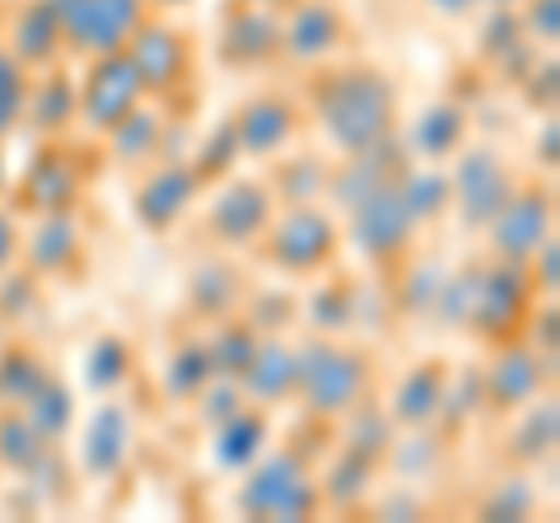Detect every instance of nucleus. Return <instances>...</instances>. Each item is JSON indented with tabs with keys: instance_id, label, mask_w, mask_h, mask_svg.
<instances>
[{
	"instance_id": "nucleus-1",
	"label": "nucleus",
	"mask_w": 560,
	"mask_h": 523,
	"mask_svg": "<svg viewBox=\"0 0 560 523\" xmlns=\"http://www.w3.org/2000/svg\"><path fill=\"white\" fill-rule=\"evenodd\" d=\"M300 103L331 154H360L401 131V84L378 61L308 66Z\"/></svg>"
},
{
	"instance_id": "nucleus-2",
	"label": "nucleus",
	"mask_w": 560,
	"mask_h": 523,
	"mask_svg": "<svg viewBox=\"0 0 560 523\" xmlns=\"http://www.w3.org/2000/svg\"><path fill=\"white\" fill-rule=\"evenodd\" d=\"M300 356V383H294V407L313 421L337 426L350 407H360L378 383V360L370 346L350 337H327V333H304L294 341Z\"/></svg>"
},
{
	"instance_id": "nucleus-3",
	"label": "nucleus",
	"mask_w": 560,
	"mask_h": 523,
	"mask_svg": "<svg viewBox=\"0 0 560 523\" xmlns=\"http://www.w3.org/2000/svg\"><path fill=\"white\" fill-rule=\"evenodd\" d=\"M257 267H267L290 281H313V276L331 271L346 253V230L341 216L327 201H304V206H280L261 239L248 248Z\"/></svg>"
},
{
	"instance_id": "nucleus-4",
	"label": "nucleus",
	"mask_w": 560,
	"mask_h": 523,
	"mask_svg": "<svg viewBox=\"0 0 560 523\" xmlns=\"http://www.w3.org/2000/svg\"><path fill=\"white\" fill-rule=\"evenodd\" d=\"M238 491H234V510L243 519H318L323 514V491H318V463L304 449L280 444L267 449L261 458L238 473Z\"/></svg>"
},
{
	"instance_id": "nucleus-5",
	"label": "nucleus",
	"mask_w": 560,
	"mask_h": 523,
	"mask_svg": "<svg viewBox=\"0 0 560 523\" xmlns=\"http://www.w3.org/2000/svg\"><path fill=\"white\" fill-rule=\"evenodd\" d=\"M276 211H280V201L261 173H230V178H220L215 191H210L197 239L215 253H248Z\"/></svg>"
},
{
	"instance_id": "nucleus-6",
	"label": "nucleus",
	"mask_w": 560,
	"mask_h": 523,
	"mask_svg": "<svg viewBox=\"0 0 560 523\" xmlns=\"http://www.w3.org/2000/svg\"><path fill=\"white\" fill-rule=\"evenodd\" d=\"M514 187H518V168L510 164V154L490 141H467L448 160V191H453L448 216L463 224V234H481L500 206L510 201Z\"/></svg>"
},
{
	"instance_id": "nucleus-7",
	"label": "nucleus",
	"mask_w": 560,
	"mask_h": 523,
	"mask_svg": "<svg viewBox=\"0 0 560 523\" xmlns=\"http://www.w3.org/2000/svg\"><path fill=\"white\" fill-rule=\"evenodd\" d=\"M127 51L140 71V84H145V98L178 113L191 98V90H197V51H201L197 38H191L187 28L160 20V14H150V20L136 28Z\"/></svg>"
},
{
	"instance_id": "nucleus-8",
	"label": "nucleus",
	"mask_w": 560,
	"mask_h": 523,
	"mask_svg": "<svg viewBox=\"0 0 560 523\" xmlns=\"http://www.w3.org/2000/svg\"><path fill=\"white\" fill-rule=\"evenodd\" d=\"M90 183V160L75 150L70 136L61 141H38V150L28 154V164L20 173V183H10V211L20 220L51 216V211H75Z\"/></svg>"
},
{
	"instance_id": "nucleus-9",
	"label": "nucleus",
	"mask_w": 560,
	"mask_h": 523,
	"mask_svg": "<svg viewBox=\"0 0 560 523\" xmlns=\"http://www.w3.org/2000/svg\"><path fill=\"white\" fill-rule=\"evenodd\" d=\"M136 103H145V84H140V71L127 47L90 57L75 71V127L94 136V141H103Z\"/></svg>"
},
{
	"instance_id": "nucleus-10",
	"label": "nucleus",
	"mask_w": 560,
	"mask_h": 523,
	"mask_svg": "<svg viewBox=\"0 0 560 523\" xmlns=\"http://www.w3.org/2000/svg\"><path fill=\"white\" fill-rule=\"evenodd\" d=\"M537 304V290L528 281L523 262H500V257H481V276H477V300H471L467 327L463 333L477 337L486 351L500 341L523 337V323Z\"/></svg>"
},
{
	"instance_id": "nucleus-11",
	"label": "nucleus",
	"mask_w": 560,
	"mask_h": 523,
	"mask_svg": "<svg viewBox=\"0 0 560 523\" xmlns=\"http://www.w3.org/2000/svg\"><path fill=\"white\" fill-rule=\"evenodd\" d=\"M341 230H346L350 248L360 253V262H370L374 271H388V276L416 253V243H420V224L407 211V201H401L397 187L374 191V197H364L360 206H350L341 216Z\"/></svg>"
},
{
	"instance_id": "nucleus-12",
	"label": "nucleus",
	"mask_w": 560,
	"mask_h": 523,
	"mask_svg": "<svg viewBox=\"0 0 560 523\" xmlns=\"http://www.w3.org/2000/svg\"><path fill=\"white\" fill-rule=\"evenodd\" d=\"M486 257L500 262H528L541 243L556 239V187L551 178H518L510 201L495 211V220L481 230Z\"/></svg>"
},
{
	"instance_id": "nucleus-13",
	"label": "nucleus",
	"mask_w": 560,
	"mask_h": 523,
	"mask_svg": "<svg viewBox=\"0 0 560 523\" xmlns=\"http://www.w3.org/2000/svg\"><path fill=\"white\" fill-rule=\"evenodd\" d=\"M551 383H556V360L541 356L523 337L490 346V360L481 364V416L504 421L518 407H528L533 397L551 393Z\"/></svg>"
},
{
	"instance_id": "nucleus-14",
	"label": "nucleus",
	"mask_w": 560,
	"mask_h": 523,
	"mask_svg": "<svg viewBox=\"0 0 560 523\" xmlns=\"http://www.w3.org/2000/svg\"><path fill=\"white\" fill-rule=\"evenodd\" d=\"M66 28V57L90 61L103 51H117L136 38V28L150 20V0H51Z\"/></svg>"
},
{
	"instance_id": "nucleus-15",
	"label": "nucleus",
	"mask_w": 560,
	"mask_h": 523,
	"mask_svg": "<svg viewBox=\"0 0 560 523\" xmlns=\"http://www.w3.org/2000/svg\"><path fill=\"white\" fill-rule=\"evenodd\" d=\"M206 183L197 178V168H191V160H160L150 168H140V178L131 187V216L145 234L154 239H168L178 224L197 211Z\"/></svg>"
},
{
	"instance_id": "nucleus-16",
	"label": "nucleus",
	"mask_w": 560,
	"mask_h": 523,
	"mask_svg": "<svg viewBox=\"0 0 560 523\" xmlns=\"http://www.w3.org/2000/svg\"><path fill=\"white\" fill-rule=\"evenodd\" d=\"M230 121H234L238 154L243 160H261V164L285 154L290 146H300V136L308 131V113L300 94H280V90L243 98L230 113Z\"/></svg>"
},
{
	"instance_id": "nucleus-17",
	"label": "nucleus",
	"mask_w": 560,
	"mask_h": 523,
	"mask_svg": "<svg viewBox=\"0 0 560 523\" xmlns=\"http://www.w3.org/2000/svg\"><path fill=\"white\" fill-rule=\"evenodd\" d=\"M350 14L337 0H294L280 10V51L290 66H323L337 61L350 47Z\"/></svg>"
},
{
	"instance_id": "nucleus-18",
	"label": "nucleus",
	"mask_w": 560,
	"mask_h": 523,
	"mask_svg": "<svg viewBox=\"0 0 560 523\" xmlns=\"http://www.w3.org/2000/svg\"><path fill=\"white\" fill-rule=\"evenodd\" d=\"M84 257H90V239H84V224L75 211L33 216V224L24 230V253H20L24 271H33L38 281H80Z\"/></svg>"
},
{
	"instance_id": "nucleus-19",
	"label": "nucleus",
	"mask_w": 560,
	"mask_h": 523,
	"mask_svg": "<svg viewBox=\"0 0 560 523\" xmlns=\"http://www.w3.org/2000/svg\"><path fill=\"white\" fill-rule=\"evenodd\" d=\"M215 61L224 71H261V66L285 61V51H280V10L230 0L215 33Z\"/></svg>"
},
{
	"instance_id": "nucleus-20",
	"label": "nucleus",
	"mask_w": 560,
	"mask_h": 523,
	"mask_svg": "<svg viewBox=\"0 0 560 523\" xmlns=\"http://www.w3.org/2000/svg\"><path fill=\"white\" fill-rule=\"evenodd\" d=\"M248 271L234 262V253H201L197 262L187 267V281H183V309L197 327H210L220 318L243 309L248 300Z\"/></svg>"
},
{
	"instance_id": "nucleus-21",
	"label": "nucleus",
	"mask_w": 560,
	"mask_h": 523,
	"mask_svg": "<svg viewBox=\"0 0 560 523\" xmlns=\"http://www.w3.org/2000/svg\"><path fill=\"white\" fill-rule=\"evenodd\" d=\"M136 453V416L131 407L121 403V397H103V403L94 407V416L84 421L80 430V473L90 481H113L127 473Z\"/></svg>"
},
{
	"instance_id": "nucleus-22",
	"label": "nucleus",
	"mask_w": 560,
	"mask_h": 523,
	"mask_svg": "<svg viewBox=\"0 0 560 523\" xmlns=\"http://www.w3.org/2000/svg\"><path fill=\"white\" fill-rule=\"evenodd\" d=\"M168 141H173V108L164 103H136V108L117 121V127L103 136V150H108V160L127 173H140L160 160H178V154H168Z\"/></svg>"
},
{
	"instance_id": "nucleus-23",
	"label": "nucleus",
	"mask_w": 560,
	"mask_h": 523,
	"mask_svg": "<svg viewBox=\"0 0 560 523\" xmlns=\"http://www.w3.org/2000/svg\"><path fill=\"white\" fill-rule=\"evenodd\" d=\"M0 43H5L28 71L66 61V28H61V14L51 0H20V5L5 14V24H0Z\"/></svg>"
},
{
	"instance_id": "nucleus-24",
	"label": "nucleus",
	"mask_w": 560,
	"mask_h": 523,
	"mask_svg": "<svg viewBox=\"0 0 560 523\" xmlns=\"http://www.w3.org/2000/svg\"><path fill=\"white\" fill-rule=\"evenodd\" d=\"M467 141H471V108L458 98L425 103V108L411 117L407 136H401V146H407L416 164H448Z\"/></svg>"
},
{
	"instance_id": "nucleus-25",
	"label": "nucleus",
	"mask_w": 560,
	"mask_h": 523,
	"mask_svg": "<svg viewBox=\"0 0 560 523\" xmlns=\"http://www.w3.org/2000/svg\"><path fill=\"white\" fill-rule=\"evenodd\" d=\"M448 374L453 364L444 356H420L416 364H407L397 379L393 397L383 407H388L397 434L401 430H430L434 416H440V403H444V388H448Z\"/></svg>"
},
{
	"instance_id": "nucleus-26",
	"label": "nucleus",
	"mask_w": 560,
	"mask_h": 523,
	"mask_svg": "<svg viewBox=\"0 0 560 523\" xmlns=\"http://www.w3.org/2000/svg\"><path fill=\"white\" fill-rule=\"evenodd\" d=\"M20 131H28L33 141H61L75 131V71L66 61L33 71Z\"/></svg>"
},
{
	"instance_id": "nucleus-27",
	"label": "nucleus",
	"mask_w": 560,
	"mask_h": 523,
	"mask_svg": "<svg viewBox=\"0 0 560 523\" xmlns=\"http://www.w3.org/2000/svg\"><path fill=\"white\" fill-rule=\"evenodd\" d=\"M510 421V434H504V449H500V463L514 467V473H533L556 453L560 444V403L556 393H541L533 397L528 407H518Z\"/></svg>"
},
{
	"instance_id": "nucleus-28",
	"label": "nucleus",
	"mask_w": 560,
	"mask_h": 523,
	"mask_svg": "<svg viewBox=\"0 0 560 523\" xmlns=\"http://www.w3.org/2000/svg\"><path fill=\"white\" fill-rule=\"evenodd\" d=\"M243 397L257 407H285L294 403V383H300V356H294V341L285 333H261L257 351L248 360V370H243Z\"/></svg>"
},
{
	"instance_id": "nucleus-29",
	"label": "nucleus",
	"mask_w": 560,
	"mask_h": 523,
	"mask_svg": "<svg viewBox=\"0 0 560 523\" xmlns=\"http://www.w3.org/2000/svg\"><path fill=\"white\" fill-rule=\"evenodd\" d=\"M318 290L300 300V318L308 323V333H327V337H346L355 333V318H360V286L341 262L323 276H313Z\"/></svg>"
},
{
	"instance_id": "nucleus-30",
	"label": "nucleus",
	"mask_w": 560,
	"mask_h": 523,
	"mask_svg": "<svg viewBox=\"0 0 560 523\" xmlns=\"http://www.w3.org/2000/svg\"><path fill=\"white\" fill-rule=\"evenodd\" d=\"M378 473H383V463H374V458H364V453L337 444V449H331V458L318 467L323 510H331V514H350V510H360V504L374 496Z\"/></svg>"
},
{
	"instance_id": "nucleus-31",
	"label": "nucleus",
	"mask_w": 560,
	"mask_h": 523,
	"mask_svg": "<svg viewBox=\"0 0 560 523\" xmlns=\"http://www.w3.org/2000/svg\"><path fill=\"white\" fill-rule=\"evenodd\" d=\"M271 444V411L248 403L243 411H234L224 426L210 430V453H215V463L224 467V473H248V467L267 453Z\"/></svg>"
},
{
	"instance_id": "nucleus-32",
	"label": "nucleus",
	"mask_w": 560,
	"mask_h": 523,
	"mask_svg": "<svg viewBox=\"0 0 560 523\" xmlns=\"http://www.w3.org/2000/svg\"><path fill=\"white\" fill-rule=\"evenodd\" d=\"M267 183L276 191L280 206H304V201H323L327 197V183H331V160L318 150H285L271 160Z\"/></svg>"
},
{
	"instance_id": "nucleus-33",
	"label": "nucleus",
	"mask_w": 560,
	"mask_h": 523,
	"mask_svg": "<svg viewBox=\"0 0 560 523\" xmlns=\"http://www.w3.org/2000/svg\"><path fill=\"white\" fill-rule=\"evenodd\" d=\"M136 374V346L121 333H98L90 346H84L80 360V383L84 393L94 397H117Z\"/></svg>"
},
{
	"instance_id": "nucleus-34",
	"label": "nucleus",
	"mask_w": 560,
	"mask_h": 523,
	"mask_svg": "<svg viewBox=\"0 0 560 523\" xmlns=\"http://www.w3.org/2000/svg\"><path fill=\"white\" fill-rule=\"evenodd\" d=\"M210 379H215V370H210L206 333H183L178 341H173V351L164 356V370H160L164 397L168 403H178V407H187Z\"/></svg>"
},
{
	"instance_id": "nucleus-35",
	"label": "nucleus",
	"mask_w": 560,
	"mask_h": 523,
	"mask_svg": "<svg viewBox=\"0 0 560 523\" xmlns=\"http://www.w3.org/2000/svg\"><path fill=\"white\" fill-rule=\"evenodd\" d=\"M51 360L43 356V346L28 337H10L0 346V407H24L43 388Z\"/></svg>"
},
{
	"instance_id": "nucleus-36",
	"label": "nucleus",
	"mask_w": 560,
	"mask_h": 523,
	"mask_svg": "<svg viewBox=\"0 0 560 523\" xmlns=\"http://www.w3.org/2000/svg\"><path fill=\"white\" fill-rule=\"evenodd\" d=\"M57 453L20 407H0V477H33Z\"/></svg>"
},
{
	"instance_id": "nucleus-37",
	"label": "nucleus",
	"mask_w": 560,
	"mask_h": 523,
	"mask_svg": "<svg viewBox=\"0 0 560 523\" xmlns=\"http://www.w3.org/2000/svg\"><path fill=\"white\" fill-rule=\"evenodd\" d=\"M337 444H346V449H355V453H364V458H374V463H383L388 467V453H393V440H397V426H393V416H388V407L378 403V397L370 393L360 407H350L341 421H337Z\"/></svg>"
},
{
	"instance_id": "nucleus-38",
	"label": "nucleus",
	"mask_w": 560,
	"mask_h": 523,
	"mask_svg": "<svg viewBox=\"0 0 560 523\" xmlns=\"http://www.w3.org/2000/svg\"><path fill=\"white\" fill-rule=\"evenodd\" d=\"M206 333V351H210V370H215L220 379H243V370H248V360L257 351L261 333L243 318V313H230V318L210 323L201 327Z\"/></svg>"
},
{
	"instance_id": "nucleus-39",
	"label": "nucleus",
	"mask_w": 560,
	"mask_h": 523,
	"mask_svg": "<svg viewBox=\"0 0 560 523\" xmlns=\"http://www.w3.org/2000/svg\"><path fill=\"white\" fill-rule=\"evenodd\" d=\"M20 411L28 416L33 430H38L47 444H66V434L75 430V388H70V383L51 370L43 379V388L33 393Z\"/></svg>"
},
{
	"instance_id": "nucleus-40",
	"label": "nucleus",
	"mask_w": 560,
	"mask_h": 523,
	"mask_svg": "<svg viewBox=\"0 0 560 523\" xmlns=\"http://www.w3.org/2000/svg\"><path fill=\"white\" fill-rule=\"evenodd\" d=\"M397 191H401V201H407V211L416 216L420 230H425V224H434V220H444L448 206H453L448 173L434 168V164H416V160H411V168L401 173Z\"/></svg>"
},
{
	"instance_id": "nucleus-41",
	"label": "nucleus",
	"mask_w": 560,
	"mask_h": 523,
	"mask_svg": "<svg viewBox=\"0 0 560 523\" xmlns=\"http://www.w3.org/2000/svg\"><path fill=\"white\" fill-rule=\"evenodd\" d=\"M481 416V364H463V370L448 374L440 416H434L430 430H440L444 440H458V430L471 426Z\"/></svg>"
},
{
	"instance_id": "nucleus-42",
	"label": "nucleus",
	"mask_w": 560,
	"mask_h": 523,
	"mask_svg": "<svg viewBox=\"0 0 560 523\" xmlns=\"http://www.w3.org/2000/svg\"><path fill=\"white\" fill-rule=\"evenodd\" d=\"M28 80H33V71L0 43V146H5L10 136H20V127H24Z\"/></svg>"
},
{
	"instance_id": "nucleus-43",
	"label": "nucleus",
	"mask_w": 560,
	"mask_h": 523,
	"mask_svg": "<svg viewBox=\"0 0 560 523\" xmlns=\"http://www.w3.org/2000/svg\"><path fill=\"white\" fill-rule=\"evenodd\" d=\"M481 519H533L537 514V491H533V477L528 473H504L495 486L486 491V500L477 504Z\"/></svg>"
},
{
	"instance_id": "nucleus-44",
	"label": "nucleus",
	"mask_w": 560,
	"mask_h": 523,
	"mask_svg": "<svg viewBox=\"0 0 560 523\" xmlns=\"http://www.w3.org/2000/svg\"><path fill=\"white\" fill-rule=\"evenodd\" d=\"M243 160L238 154V141H234V121L224 117L215 131L206 136V141L197 146V154H191V168H197V178L210 187V183H220V178H230L234 164Z\"/></svg>"
},
{
	"instance_id": "nucleus-45",
	"label": "nucleus",
	"mask_w": 560,
	"mask_h": 523,
	"mask_svg": "<svg viewBox=\"0 0 560 523\" xmlns=\"http://www.w3.org/2000/svg\"><path fill=\"white\" fill-rule=\"evenodd\" d=\"M187 407L197 411V426H201V430H215V426L230 421L234 411L248 407V397H243V383H238V379H220V374H215L197 397H191Z\"/></svg>"
},
{
	"instance_id": "nucleus-46",
	"label": "nucleus",
	"mask_w": 560,
	"mask_h": 523,
	"mask_svg": "<svg viewBox=\"0 0 560 523\" xmlns=\"http://www.w3.org/2000/svg\"><path fill=\"white\" fill-rule=\"evenodd\" d=\"M518 98L528 103L533 113H556V98H560V75H556V51H547V57H537L528 71H523V80L514 84Z\"/></svg>"
},
{
	"instance_id": "nucleus-47",
	"label": "nucleus",
	"mask_w": 560,
	"mask_h": 523,
	"mask_svg": "<svg viewBox=\"0 0 560 523\" xmlns=\"http://www.w3.org/2000/svg\"><path fill=\"white\" fill-rule=\"evenodd\" d=\"M514 14H518L523 38H528L533 47L556 51V43H560V0H523Z\"/></svg>"
},
{
	"instance_id": "nucleus-48",
	"label": "nucleus",
	"mask_w": 560,
	"mask_h": 523,
	"mask_svg": "<svg viewBox=\"0 0 560 523\" xmlns=\"http://www.w3.org/2000/svg\"><path fill=\"white\" fill-rule=\"evenodd\" d=\"M528 267V281H533V290H537V300H556V290H560V243L556 239H547L541 248L523 262Z\"/></svg>"
},
{
	"instance_id": "nucleus-49",
	"label": "nucleus",
	"mask_w": 560,
	"mask_h": 523,
	"mask_svg": "<svg viewBox=\"0 0 560 523\" xmlns=\"http://www.w3.org/2000/svg\"><path fill=\"white\" fill-rule=\"evenodd\" d=\"M20 253H24V220L0 206V276L20 267Z\"/></svg>"
},
{
	"instance_id": "nucleus-50",
	"label": "nucleus",
	"mask_w": 560,
	"mask_h": 523,
	"mask_svg": "<svg viewBox=\"0 0 560 523\" xmlns=\"http://www.w3.org/2000/svg\"><path fill=\"white\" fill-rule=\"evenodd\" d=\"M425 10L440 14V20H448V24H463L477 10H486V0H425Z\"/></svg>"
},
{
	"instance_id": "nucleus-51",
	"label": "nucleus",
	"mask_w": 560,
	"mask_h": 523,
	"mask_svg": "<svg viewBox=\"0 0 560 523\" xmlns=\"http://www.w3.org/2000/svg\"><path fill=\"white\" fill-rule=\"evenodd\" d=\"M556 136H560V127H556V113H547V121L537 127V164H547V178H556Z\"/></svg>"
},
{
	"instance_id": "nucleus-52",
	"label": "nucleus",
	"mask_w": 560,
	"mask_h": 523,
	"mask_svg": "<svg viewBox=\"0 0 560 523\" xmlns=\"http://www.w3.org/2000/svg\"><path fill=\"white\" fill-rule=\"evenodd\" d=\"M10 191V154H5V146H0V197Z\"/></svg>"
},
{
	"instance_id": "nucleus-53",
	"label": "nucleus",
	"mask_w": 560,
	"mask_h": 523,
	"mask_svg": "<svg viewBox=\"0 0 560 523\" xmlns=\"http://www.w3.org/2000/svg\"><path fill=\"white\" fill-rule=\"evenodd\" d=\"M238 5H267V10H285L294 0H238Z\"/></svg>"
},
{
	"instance_id": "nucleus-54",
	"label": "nucleus",
	"mask_w": 560,
	"mask_h": 523,
	"mask_svg": "<svg viewBox=\"0 0 560 523\" xmlns=\"http://www.w3.org/2000/svg\"><path fill=\"white\" fill-rule=\"evenodd\" d=\"M523 0H486V10H518Z\"/></svg>"
}]
</instances>
